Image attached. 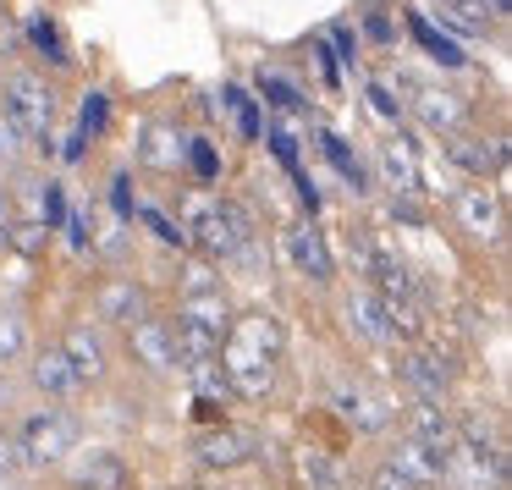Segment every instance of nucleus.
I'll use <instances>...</instances> for the list:
<instances>
[{"label": "nucleus", "mask_w": 512, "mask_h": 490, "mask_svg": "<svg viewBox=\"0 0 512 490\" xmlns=\"http://www.w3.org/2000/svg\"><path fill=\"white\" fill-rule=\"evenodd\" d=\"M281 353H287V331H281L265 309L232 314V325H226V336H221V369H226L232 397L265 402L270 386H276Z\"/></svg>", "instance_id": "nucleus-1"}, {"label": "nucleus", "mask_w": 512, "mask_h": 490, "mask_svg": "<svg viewBox=\"0 0 512 490\" xmlns=\"http://www.w3.org/2000/svg\"><path fill=\"white\" fill-rule=\"evenodd\" d=\"M188 237L199 243V254L210 259V265H232V259L259 254V221L243 199H210L204 215L188 226Z\"/></svg>", "instance_id": "nucleus-2"}, {"label": "nucleus", "mask_w": 512, "mask_h": 490, "mask_svg": "<svg viewBox=\"0 0 512 490\" xmlns=\"http://www.w3.org/2000/svg\"><path fill=\"white\" fill-rule=\"evenodd\" d=\"M17 446H23V463L28 468H61L83 446V419L72 408H61V402H50V408H39V413H28V419H23Z\"/></svg>", "instance_id": "nucleus-3"}, {"label": "nucleus", "mask_w": 512, "mask_h": 490, "mask_svg": "<svg viewBox=\"0 0 512 490\" xmlns=\"http://www.w3.org/2000/svg\"><path fill=\"white\" fill-rule=\"evenodd\" d=\"M0 111L12 116L23 138L50 144V133H56V116H61L56 83H50L45 72H12V78H6V94H0Z\"/></svg>", "instance_id": "nucleus-4"}, {"label": "nucleus", "mask_w": 512, "mask_h": 490, "mask_svg": "<svg viewBox=\"0 0 512 490\" xmlns=\"http://www.w3.org/2000/svg\"><path fill=\"white\" fill-rule=\"evenodd\" d=\"M232 298H226V287H221V270L210 265V259H193L188 270H182V281H177V320H193V325H204V331H221L226 336V325H232Z\"/></svg>", "instance_id": "nucleus-5"}, {"label": "nucleus", "mask_w": 512, "mask_h": 490, "mask_svg": "<svg viewBox=\"0 0 512 490\" xmlns=\"http://www.w3.org/2000/svg\"><path fill=\"white\" fill-rule=\"evenodd\" d=\"M452 221H457V232H463L468 243H501V232H507V210H501V199L485 188V182H468V188L457 193Z\"/></svg>", "instance_id": "nucleus-6"}, {"label": "nucleus", "mask_w": 512, "mask_h": 490, "mask_svg": "<svg viewBox=\"0 0 512 490\" xmlns=\"http://www.w3.org/2000/svg\"><path fill=\"white\" fill-rule=\"evenodd\" d=\"M397 375H402V386H413V397L441 402L446 391H452V380H457V358H452V353H441V347L408 342V353H402Z\"/></svg>", "instance_id": "nucleus-7"}, {"label": "nucleus", "mask_w": 512, "mask_h": 490, "mask_svg": "<svg viewBox=\"0 0 512 490\" xmlns=\"http://www.w3.org/2000/svg\"><path fill=\"white\" fill-rule=\"evenodd\" d=\"M89 309L100 314L105 325H133V320H144L149 314V292H144V281H133V276H100L89 287Z\"/></svg>", "instance_id": "nucleus-8"}, {"label": "nucleus", "mask_w": 512, "mask_h": 490, "mask_svg": "<svg viewBox=\"0 0 512 490\" xmlns=\"http://www.w3.org/2000/svg\"><path fill=\"white\" fill-rule=\"evenodd\" d=\"M468 100L457 89H441V83H419L413 89V122L424 127V133H435V138H452V133H463L468 127Z\"/></svg>", "instance_id": "nucleus-9"}, {"label": "nucleus", "mask_w": 512, "mask_h": 490, "mask_svg": "<svg viewBox=\"0 0 512 490\" xmlns=\"http://www.w3.org/2000/svg\"><path fill=\"white\" fill-rule=\"evenodd\" d=\"M56 347L67 353L72 375H78L83 386H100V380L111 375V347H105L100 325H89V320H72V325H67V336H61Z\"/></svg>", "instance_id": "nucleus-10"}, {"label": "nucleus", "mask_w": 512, "mask_h": 490, "mask_svg": "<svg viewBox=\"0 0 512 490\" xmlns=\"http://www.w3.org/2000/svg\"><path fill=\"white\" fill-rule=\"evenodd\" d=\"M127 358H133L138 369H149V375H171V369H177L171 320H155V314H144V320L127 325Z\"/></svg>", "instance_id": "nucleus-11"}, {"label": "nucleus", "mask_w": 512, "mask_h": 490, "mask_svg": "<svg viewBox=\"0 0 512 490\" xmlns=\"http://www.w3.org/2000/svg\"><path fill=\"white\" fill-rule=\"evenodd\" d=\"M254 452H259L254 430H237V424H215V430H204L199 441H193V457H199L210 474H226V468L254 463Z\"/></svg>", "instance_id": "nucleus-12"}, {"label": "nucleus", "mask_w": 512, "mask_h": 490, "mask_svg": "<svg viewBox=\"0 0 512 490\" xmlns=\"http://www.w3.org/2000/svg\"><path fill=\"white\" fill-rule=\"evenodd\" d=\"M67 463H72V485L78 490H133V468L111 446H89V452L78 446Z\"/></svg>", "instance_id": "nucleus-13"}, {"label": "nucleus", "mask_w": 512, "mask_h": 490, "mask_svg": "<svg viewBox=\"0 0 512 490\" xmlns=\"http://www.w3.org/2000/svg\"><path fill=\"white\" fill-rule=\"evenodd\" d=\"M446 160H452L463 177H496L507 166V138H485V133H452L446 138Z\"/></svg>", "instance_id": "nucleus-14"}, {"label": "nucleus", "mask_w": 512, "mask_h": 490, "mask_svg": "<svg viewBox=\"0 0 512 490\" xmlns=\"http://www.w3.org/2000/svg\"><path fill=\"white\" fill-rule=\"evenodd\" d=\"M188 138L177 122H149L144 127V144H138V166L160 171V177H182V160H188Z\"/></svg>", "instance_id": "nucleus-15"}, {"label": "nucleus", "mask_w": 512, "mask_h": 490, "mask_svg": "<svg viewBox=\"0 0 512 490\" xmlns=\"http://www.w3.org/2000/svg\"><path fill=\"white\" fill-rule=\"evenodd\" d=\"M287 259H292V270L309 276V281H331L336 276L331 243H325V232L314 221H292L287 226Z\"/></svg>", "instance_id": "nucleus-16"}, {"label": "nucleus", "mask_w": 512, "mask_h": 490, "mask_svg": "<svg viewBox=\"0 0 512 490\" xmlns=\"http://www.w3.org/2000/svg\"><path fill=\"white\" fill-rule=\"evenodd\" d=\"M408 430L402 435H413V441H424L430 452H441V463H446V452L457 446V419L441 408V402H430V397H419V402H408Z\"/></svg>", "instance_id": "nucleus-17"}, {"label": "nucleus", "mask_w": 512, "mask_h": 490, "mask_svg": "<svg viewBox=\"0 0 512 490\" xmlns=\"http://www.w3.org/2000/svg\"><path fill=\"white\" fill-rule=\"evenodd\" d=\"M380 177L391 182V193H419L424 166H419V149H413L408 133H391L386 144H380Z\"/></svg>", "instance_id": "nucleus-18"}, {"label": "nucleus", "mask_w": 512, "mask_h": 490, "mask_svg": "<svg viewBox=\"0 0 512 490\" xmlns=\"http://www.w3.org/2000/svg\"><path fill=\"white\" fill-rule=\"evenodd\" d=\"M364 276L375 281V298H380V303H419V281H413L408 259H397V254H375Z\"/></svg>", "instance_id": "nucleus-19"}, {"label": "nucleus", "mask_w": 512, "mask_h": 490, "mask_svg": "<svg viewBox=\"0 0 512 490\" xmlns=\"http://www.w3.org/2000/svg\"><path fill=\"white\" fill-rule=\"evenodd\" d=\"M34 386L45 391L50 402H61V408H67V402L83 391V380L72 375V364H67V353H61V347H45V353H34Z\"/></svg>", "instance_id": "nucleus-20"}, {"label": "nucleus", "mask_w": 512, "mask_h": 490, "mask_svg": "<svg viewBox=\"0 0 512 490\" xmlns=\"http://www.w3.org/2000/svg\"><path fill=\"white\" fill-rule=\"evenodd\" d=\"M397 474H408L419 490H430V485H441V452H430L424 441H413V435H397V446H391V457H386Z\"/></svg>", "instance_id": "nucleus-21"}, {"label": "nucleus", "mask_w": 512, "mask_h": 490, "mask_svg": "<svg viewBox=\"0 0 512 490\" xmlns=\"http://www.w3.org/2000/svg\"><path fill=\"white\" fill-rule=\"evenodd\" d=\"M336 408H342V419L353 424L358 435H380V430L391 424V413L380 408V402L369 397L364 386H342V391H336Z\"/></svg>", "instance_id": "nucleus-22"}, {"label": "nucleus", "mask_w": 512, "mask_h": 490, "mask_svg": "<svg viewBox=\"0 0 512 490\" xmlns=\"http://www.w3.org/2000/svg\"><path fill=\"white\" fill-rule=\"evenodd\" d=\"M171 342H177V369L221 358V331H204V325H193V320H171Z\"/></svg>", "instance_id": "nucleus-23"}, {"label": "nucleus", "mask_w": 512, "mask_h": 490, "mask_svg": "<svg viewBox=\"0 0 512 490\" xmlns=\"http://www.w3.org/2000/svg\"><path fill=\"white\" fill-rule=\"evenodd\" d=\"M182 375H188L193 397H199L204 408H215V402H232V386H226L221 358H204V364H182Z\"/></svg>", "instance_id": "nucleus-24"}, {"label": "nucleus", "mask_w": 512, "mask_h": 490, "mask_svg": "<svg viewBox=\"0 0 512 490\" xmlns=\"http://www.w3.org/2000/svg\"><path fill=\"white\" fill-rule=\"evenodd\" d=\"M303 479H309L314 490H347V468L336 463L331 452H320V446L303 452Z\"/></svg>", "instance_id": "nucleus-25"}, {"label": "nucleus", "mask_w": 512, "mask_h": 490, "mask_svg": "<svg viewBox=\"0 0 512 490\" xmlns=\"http://www.w3.org/2000/svg\"><path fill=\"white\" fill-rule=\"evenodd\" d=\"M28 358V320L0 303V364H23Z\"/></svg>", "instance_id": "nucleus-26"}, {"label": "nucleus", "mask_w": 512, "mask_h": 490, "mask_svg": "<svg viewBox=\"0 0 512 490\" xmlns=\"http://www.w3.org/2000/svg\"><path fill=\"white\" fill-rule=\"evenodd\" d=\"M182 171H188L199 188H215V182H221V160H215V144H210V138H199V133L188 138V160H182Z\"/></svg>", "instance_id": "nucleus-27"}, {"label": "nucleus", "mask_w": 512, "mask_h": 490, "mask_svg": "<svg viewBox=\"0 0 512 490\" xmlns=\"http://www.w3.org/2000/svg\"><path fill=\"white\" fill-rule=\"evenodd\" d=\"M45 243H50V226L45 221H28V215H12V221H6V248L39 259V254H45Z\"/></svg>", "instance_id": "nucleus-28"}, {"label": "nucleus", "mask_w": 512, "mask_h": 490, "mask_svg": "<svg viewBox=\"0 0 512 490\" xmlns=\"http://www.w3.org/2000/svg\"><path fill=\"white\" fill-rule=\"evenodd\" d=\"M320 149H325V160H331V166L342 171V182H347L353 193H364V188H369V177H364V166H358V155H353V149H347L336 133H320Z\"/></svg>", "instance_id": "nucleus-29"}, {"label": "nucleus", "mask_w": 512, "mask_h": 490, "mask_svg": "<svg viewBox=\"0 0 512 490\" xmlns=\"http://www.w3.org/2000/svg\"><path fill=\"white\" fill-rule=\"evenodd\" d=\"M408 28H413V39H419V45H424V56H435V61H441V67H463V50H457V45H452V39H446V34H435V28L424 23L419 12L408 17Z\"/></svg>", "instance_id": "nucleus-30"}, {"label": "nucleus", "mask_w": 512, "mask_h": 490, "mask_svg": "<svg viewBox=\"0 0 512 490\" xmlns=\"http://www.w3.org/2000/svg\"><path fill=\"white\" fill-rule=\"evenodd\" d=\"M347 309H353V325H358L364 336H375V342H391L386 309H380V298H375V292H358V298L347 303Z\"/></svg>", "instance_id": "nucleus-31"}, {"label": "nucleus", "mask_w": 512, "mask_h": 490, "mask_svg": "<svg viewBox=\"0 0 512 490\" xmlns=\"http://www.w3.org/2000/svg\"><path fill=\"white\" fill-rule=\"evenodd\" d=\"M441 12L452 17V23L463 28V34H485V28L496 23V17L485 12V0H441Z\"/></svg>", "instance_id": "nucleus-32"}, {"label": "nucleus", "mask_w": 512, "mask_h": 490, "mask_svg": "<svg viewBox=\"0 0 512 490\" xmlns=\"http://www.w3.org/2000/svg\"><path fill=\"white\" fill-rule=\"evenodd\" d=\"M23 446H17V430H6V424H0V485H12L17 474H23Z\"/></svg>", "instance_id": "nucleus-33"}, {"label": "nucleus", "mask_w": 512, "mask_h": 490, "mask_svg": "<svg viewBox=\"0 0 512 490\" xmlns=\"http://www.w3.org/2000/svg\"><path fill=\"white\" fill-rule=\"evenodd\" d=\"M23 149H28V138L17 133V122L6 111H0V171H12L17 160H23Z\"/></svg>", "instance_id": "nucleus-34"}, {"label": "nucleus", "mask_w": 512, "mask_h": 490, "mask_svg": "<svg viewBox=\"0 0 512 490\" xmlns=\"http://www.w3.org/2000/svg\"><path fill=\"white\" fill-rule=\"evenodd\" d=\"M34 45L45 50V56L56 61V67L67 61V50H61V34H56V23H50V17H39V23H34Z\"/></svg>", "instance_id": "nucleus-35"}, {"label": "nucleus", "mask_w": 512, "mask_h": 490, "mask_svg": "<svg viewBox=\"0 0 512 490\" xmlns=\"http://www.w3.org/2000/svg\"><path fill=\"white\" fill-rule=\"evenodd\" d=\"M364 490H419V485H413L408 474H397L391 463H380L375 474H369V485H364Z\"/></svg>", "instance_id": "nucleus-36"}, {"label": "nucleus", "mask_w": 512, "mask_h": 490, "mask_svg": "<svg viewBox=\"0 0 512 490\" xmlns=\"http://www.w3.org/2000/svg\"><path fill=\"white\" fill-rule=\"evenodd\" d=\"M83 133H105V94H89V100H83Z\"/></svg>", "instance_id": "nucleus-37"}, {"label": "nucleus", "mask_w": 512, "mask_h": 490, "mask_svg": "<svg viewBox=\"0 0 512 490\" xmlns=\"http://www.w3.org/2000/svg\"><path fill=\"white\" fill-rule=\"evenodd\" d=\"M364 28H369V39H375V45H386V34H391V28H386V12H369Z\"/></svg>", "instance_id": "nucleus-38"}, {"label": "nucleus", "mask_w": 512, "mask_h": 490, "mask_svg": "<svg viewBox=\"0 0 512 490\" xmlns=\"http://www.w3.org/2000/svg\"><path fill=\"white\" fill-rule=\"evenodd\" d=\"M6 221H12V193L0 188V248H6Z\"/></svg>", "instance_id": "nucleus-39"}, {"label": "nucleus", "mask_w": 512, "mask_h": 490, "mask_svg": "<svg viewBox=\"0 0 512 490\" xmlns=\"http://www.w3.org/2000/svg\"><path fill=\"white\" fill-rule=\"evenodd\" d=\"M485 12H490V17H507V12H512V0H485Z\"/></svg>", "instance_id": "nucleus-40"}, {"label": "nucleus", "mask_w": 512, "mask_h": 490, "mask_svg": "<svg viewBox=\"0 0 512 490\" xmlns=\"http://www.w3.org/2000/svg\"><path fill=\"white\" fill-rule=\"evenodd\" d=\"M0 23H6V0H0Z\"/></svg>", "instance_id": "nucleus-41"}, {"label": "nucleus", "mask_w": 512, "mask_h": 490, "mask_svg": "<svg viewBox=\"0 0 512 490\" xmlns=\"http://www.w3.org/2000/svg\"><path fill=\"white\" fill-rule=\"evenodd\" d=\"M0 94H6V78H0Z\"/></svg>", "instance_id": "nucleus-42"}]
</instances>
